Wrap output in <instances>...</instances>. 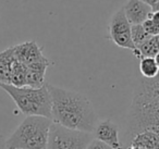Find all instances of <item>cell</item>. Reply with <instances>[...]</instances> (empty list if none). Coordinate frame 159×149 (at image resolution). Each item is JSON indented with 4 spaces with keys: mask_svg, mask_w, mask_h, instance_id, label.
<instances>
[{
    "mask_svg": "<svg viewBox=\"0 0 159 149\" xmlns=\"http://www.w3.org/2000/svg\"><path fill=\"white\" fill-rule=\"evenodd\" d=\"M93 139V133L71 129L52 122L47 149H86Z\"/></svg>",
    "mask_w": 159,
    "mask_h": 149,
    "instance_id": "5b68a950",
    "label": "cell"
},
{
    "mask_svg": "<svg viewBox=\"0 0 159 149\" xmlns=\"http://www.w3.org/2000/svg\"><path fill=\"white\" fill-rule=\"evenodd\" d=\"M108 29L110 39L118 47L132 50V52L135 50V46L132 40V35H131V24L126 19L123 7L120 8L111 16Z\"/></svg>",
    "mask_w": 159,
    "mask_h": 149,
    "instance_id": "8992f818",
    "label": "cell"
},
{
    "mask_svg": "<svg viewBox=\"0 0 159 149\" xmlns=\"http://www.w3.org/2000/svg\"><path fill=\"white\" fill-rule=\"evenodd\" d=\"M152 11H159V1L152 7Z\"/></svg>",
    "mask_w": 159,
    "mask_h": 149,
    "instance_id": "7402d4cb",
    "label": "cell"
},
{
    "mask_svg": "<svg viewBox=\"0 0 159 149\" xmlns=\"http://www.w3.org/2000/svg\"><path fill=\"white\" fill-rule=\"evenodd\" d=\"M126 149H143V148H141L139 146H135V145H129V146H126Z\"/></svg>",
    "mask_w": 159,
    "mask_h": 149,
    "instance_id": "44dd1931",
    "label": "cell"
},
{
    "mask_svg": "<svg viewBox=\"0 0 159 149\" xmlns=\"http://www.w3.org/2000/svg\"><path fill=\"white\" fill-rule=\"evenodd\" d=\"M131 35H132V40L135 46V49L139 48L142 44L147 42V40L152 37V36H149L146 33V31L144 29L142 24L131 25Z\"/></svg>",
    "mask_w": 159,
    "mask_h": 149,
    "instance_id": "5bb4252c",
    "label": "cell"
},
{
    "mask_svg": "<svg viewBox=\"0 0 159 149\" xmlns=\"http://www.w3.org/2000/svg\"><path fill=\"white\" fill-rule=\"evenodd\" d=\"M51 97V119L64 127L94 133L98 116L87 97L47 83Z\"/></svg>",
    "mask_w": 159,
    "mask_h": 149,
    "instance_id": "6da1fadb",
    "label": "cell"
},
{
    "mask_svg": "<svg viewBox=\"0 0 159 149\" xmlns=\"http://www.w3.org/2000/svg\"><path fill=\"white\" fill-rule=\"evenodd\" d=\"M13 51L16 59L25 65H30L47 59L43 55V49L38 46L35 40H30L13 46Z\"/></svg>",
    "mask_w": 159,
    "mask_h": 149,
    "instance_id": "ba28073f",
    "label": "cell"
},
{
    "mask_svg": "<svg viewBox=\"0 0 159 149\" xmlns=\"http://www.w3.org/2000/svg\"><path fill=\"white\" fill-rule=\"evenodd\" d=\"M52 120L45 116H26L7 139L8 149H47Z\"/></svg>",
    "mask_w": 159,
    "mask_h": 149,
    "instance_id": "3957f363",
    "label": "cell"
},
{
    "mask_svg": "<svg viewBox=\"0 0 159 149\" xmlns=\"http://www.w3.org/2000/svg\"><path fill=\"white\" fill-rule=\"evenodd\" d=\"M139 72L144 79H154L159 74L155 58H142L139 60Z\"/></svg>",
    "mask_w": 159,
    "mask_h": 149,
    "instance_id": "7c38bea8",
    "label": "cell"
},
{
    "mask_svg": "<svg viewBox=\"0 0 159 149\" xmlns=\"http://www.w3.org/2000/svg\"><path fill=\"white\" fill-rule=\"evenodd\" d=\"M49 66L48 59L26 65V86L32 88H39L45 84V74Z\"/></svg>",
    "mask_w": 159,
    "mask_h": 149,
    "instance_id": "30bf717a",
    "label": "cell"
},
{
    "mask_svg": "<svg viewBox=\"0 0 159 149\" xmlns=\"http://www.w3.org/2000/svg\"><path fill=\"white\" fill-rule=\"evenodd\" d=\"M16 61V59L14 57L13 47L0 52V83L10 84Z\"/></svg>",
    "mask_w": 159,
    "mask_h": 149,
    "instance_id": "8fae6325",
    "label": "cell"
},
{
    "mask_svg": "<svg viewBox=\"0 0 159 149\" xmlns=\"http://www.w3.org/2000/svg\"><path fill=\"white\" fill-rule=\"evenodd\" d=\"M10 84L16 87L26 86V65L19 62L18 60L14 63L13 70H12Z\"/></svg>",
    "mask_w": 159,
    "mask_h": 149,
    "instance_id": "4fadbf2b",
    "label": "cell"
},
{
    "mask_svg": "<svg viewBox=\"0 0 159 149\" xmlns=\"http://www.w3.org/2000/svg\"><path fill=\"white\" fill-rule=\"evenodd\" d=\"M142 25H143L144 29H145L146 33H147L149 36H152H152L159 35V27L155 24L154 21H152L150 18L147 19V20H146Z\"/></svg>",
    "mask_w": 159,
    "mask_h": 149,
    "instance_id": "9a60e30c",
    "label": "cell"
},
{
    "mask_svg": "<svg viewBox=\"0 0 159 149\" xmlns=\"http://www.w3.org/2000/svg\"><path fill=\"white\" fill-rule=\"evenodd\" d=\"M0 149H8L7 148V139L2 135H0Z\"/></svg>",
    "mask_w": 159,
    "mask_h": 149,
    "instance_id": "ac0fdd59",
    "label": "cell"
},
{
    "mask_svg": "<svg viewBox=\"0 0 159 149\" xmlns=\"http://www.w3.org/2000/svg\"><path fill=\"white\" fill-rule=\"evenodd\" d=\"M145 131L159 135V101L136 85L129 111L126 131L129 142L136 134Z\"/></svg>",
    "mask_w": 159,
    "mask_h": 149,
    "instance_id": "7a4b0ae2",
    "label": "cell"
},
{
    "mask_svg": "<svg viewBox=\"0 0 159 149\" xmlns=\"http://www.w3.org/2000/svg\"><path fill=\"white\" fill-rule=\"evenodd\" d=\"M152 37H154V40H155V43H156V46H157V48H158V51H159V35L152 36Z\"/></svg>",
    "mask_w": 159,
    "mask_h": 149,
    "instance_id": "ffe728a7",
    "label": "cell"
},
{
    "mask_svg": "<svg viewBox=\"0 0 159 149\" xmlns=\"http://www.w3.org/2000/svg\"><path fill=\"white\" fill-rule=\"evenodd\" d=\"M0 88H2L13 99L19 110L26 116L38 115L49 119L52 116L51 97L47 83L39 88H32L27 86L16 87L11 84L0 83Z\"/></svg>",
    "mask_w": 159,
    "mask_h": 149,
    "instance_id": "277c9868",
    "label": "cell"
},
{
    "mask_svg": "<svg viewBox=\"0 0 159 149\" xmlns=\"http://www.w3.org/2000/svg\"><path fill=\"white\" fill-rule=\"evenodd\" d=\"M123 10L131 25L143 24L152 13V8L141 0H128Z\"/></svg>",
    "mask_w": 159,
    "mask_h": 149,
    "instance_id": "9c48e42d",
    "label": "cell"
},
{
    "mask_svg": "<svg viewBox=\"0 0 159 149\" xmlns=\"http://www.w3.org/2000/svg\"><path fill=\"white\" fill-rule=\"evenodd\" d=\"M86 149H112V148H111L110 146H108L107 144H105V142L94 138V139L89 144V146H87Z\"/></svg>",
    "mask_w": 159,
    "mask_h": 149,
    "instance_id": "2e32d148",
    "label": "cell"
},
{
    "mask_svg": "<svg viewBox=\"0 0 159 149\" xmlns=\"http://www.w3.org/2000/svg\"><path fill=\"white\" fill-rule=\"evenodd\" d=\"M141 1H143L144 3H146V5H148L149 7L152 8L157 2H158L159 0H141Z\"/></svg>",
    "mask_w": 159,
    "mask_h": 149,
    "instance_id": "d6986e66",
    "label": "cell"
},
{
    "mask_svg": "<svg viewBox=\"0 0 159 149\" xmlns=\"http://www.w3.org/2000/svg\"><path fill=\"white\" fill-rule=\"evenodd\" d=\"M150 19H152L155 24L159 27V11H152V16H150Z\"/></svg>",
    "mask_w": 159,
    "mask_h": 149,
    "instance_id": "e0dca14e",
    "label": "cell"
},
{
    "mask_svg": "<svg viewBox=\"0 0 159 149\" xmlns=\"http://www.w3.org/2000/svg\"><path fill=\"white\" fill-rule=\"evenodd\" d=\"M96 139L105 142L112 149H123L119 139V127L111 120H104L97 123L94 131Z\"/></svg>",
    "mask_w": 159,
    "mask_h": 149,
    "instance_id": "52a82bcc",
    "label": "cell"
},
{
    "mask_svg": "<svg viewBox=\"0 0 159 149\" xmlns=\"http://www.w3.org/2000/svg\"><path fill=\"white\" fill-rule=\"evenodd\" d=\"M155 61H156L157 65H158V69H159V52L156 55V57H155Z\"/></svg>",
    "mask_w": 159,
    "mask_h": 149,
    "instance_id": "603a6c76",
    "label": "cell"
}]
</instances>
